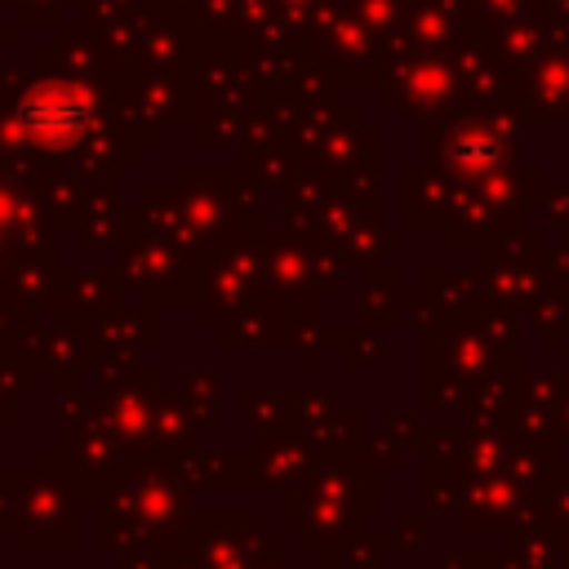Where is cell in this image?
I'll return each mask as SVG.
<instances>
[{
  "label": "cell",
  "instance_id": "1",
  "mask_svg": "<svg viewBox=\"0 0 569 569\" xmlns=\"http://www.w3.org/2000/svg\"><path fill=\"white\" fill-rule=\"evenodd\" d=\"M22 120L36 133H44V138H71L84 124V98L80 93H67V89H44V93L27 98Z\"/></svg>",
  "mask_w": 569,
  "mask_h": 569
}]
</instances>
